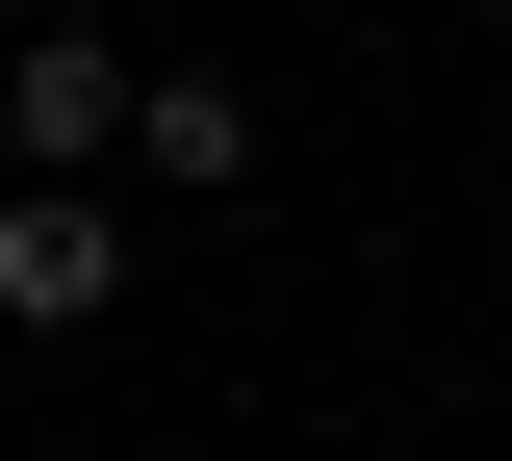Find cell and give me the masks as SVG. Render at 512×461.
<instances>
[{"label":"cell","mask_w":512,"mask_h":461,"mask_svg":"<svg viewBox=\"0 0 512 461\" xmlns=\"http://www.w3.org/2000/svg\"><path fill=\"white\" fill-rule=\"evenodd\" d=\"M103 308H128V231L77 180H0V333H103Z\"/></svg>","instance_id":"1"},{"label":"cell","mask_w":512,"mask_h":461,"mask_svg":"<svg viewBox=\"0 0 512 461\" xmlns=\"http://www.w3.org/2000/svg\"><path fill=\"white\" fill-rule=\"evenodd\" d=\"M128 103H154V77H128L103 26H26V77H0V129H26V180H103V154H128Z\"/></svg>","instance_id":"2"},{"label":"cell","mask_w":512,"mask_h":461,"mask_svg":"<svg viewBox=\"0 0 512 461\" xmlns=\"http://www.w3.org/2000/svg\"><path fill=\"white\" fill-rule=\"evenodd\" d=\"M128 154H154V180H205V205H231V180H256V103H231V77H154V103H128Z\"/></svg>","instance_id":"3"}]
</instances>
